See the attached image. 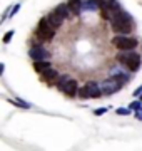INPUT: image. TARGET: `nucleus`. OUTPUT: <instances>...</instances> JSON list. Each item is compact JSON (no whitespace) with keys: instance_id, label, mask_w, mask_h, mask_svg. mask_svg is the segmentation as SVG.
Instances as JSON below:
<instances>
[{"instance_id":"obj_20","label":"nucleus","mask_w":142,"mask_h":151,"mask_svg":"<svg viewBox=\"0 0 142 151\" xmlns=\"http://www.w3.org/2000/svg\"><path fill=\"white\" fill-rule=\"evenodd\" d=\"M18 9H20V5L17 4V5H13V9H12V12H10V15H15L17 12H18Z\"/></svg>"},{"instance_id":"obj_4","label":"nucleus","mask_w":142,"mask_h":151,"mask_svg":"<svg viewBox=\"0 0 142 151\" xmlns=\"http://www.w3.org/2000/svg\"><path fill=\"white\" fill-rule=\"evenodd\" d=\"M117 60H119L120 64H126L127 69L132 70V72L141 67V55L134 54V52H131V54H119L117 55Z\"/></svg>"},{"instance_id":"obj_15","label":"nucleus","mask_w":142,"mask_h":151,"mask_svg":"<svg viewBox=\"0 0 142 151\" xmlns=\"http://www.w3.org/2000/svg\"><path fill=\"white\" fill-rule=\"evenodd\" d=\"M13 34H15L13 30H9V32H7L5 35H4V44H9V42H10L12 37H13Z\"/></svg>"},{"instance_id":"obj_23","label":"nucleus","mask_w":142,"mask_h":151,"mask_svg":"<svg viewBox=\"0 0 142 151\" xmlns=\"http://www.w3.org/2000/svg\"><path fill=\"white\" fill-rule=\"evenodd\" d=\"M4 69H5V65H4V64H0V76L4 74Z\"/></svg>"},{"instance_id":"obj_16","label":"nucleus","mask_w":142,"mask_h":151,"mask_svg":"<svg viewBox=\"0 0 142 151\" xmlns=\"http://www.w3.org/2000/svg\"><path fill=\"white\" fill-rule=\"evenodd\" d=\"M67 81H69V77H67V76H62V77L59 79V82H57V86H59V89H62V87H64V84H65Z\"/></svg>"},{"instance_id":"obj_2","label":"nucleus","mask_w":142,"mask_h":151,"mask_svg":"<svg viewBox=\"0 0 142 151\" xmlns=\"http://www.w3.org/2000/svg\"><path fill=\"white\" fill-rule=\"evenodd\" d=\"M129 81L127 76H122V74H114L112 77H109L107 81H104L100 84V89H102V94H114L117 92L122 87V84H126Z\"/></svg>"},{"instance_id":"obj_24","label":"nucleus","mask_w":142,"mask_h":151,"mask_svg":"<svg viewBox=\"0 0 142 151\" xmlns=\"http://www.w3.org/2000/svg\"><path fill=\"white\" fill-rule=\"evenodd\" d=\"M141 101H142V94H141Z\"/></svg>"},{"instance_id":"obj_10","label":"nucleus","mask_w":142,"mask_h":151,"mask_svg":"<svg viewBox=\"0 0 142 151\" xmlns=\"http://www.w3.org/2000/svg\"><path fill=\"white\" fill-rule=\"evenodd\" d=\"M33 69L37 70L38 74H42V72H45L47 69H50V60H47V59L35 60V62H33Z\"/></svg>"},{"instance_id":"obj_17","label":"nucleus","mask_w":142,"mask_h":151,"mask_svg":"<svg viewBox=\"0 0 142 151\" xmlns=\"http://www.w3.org/2000/svg\"><path fill=\"white\" fill-rule=\"evenodd\" d=\"M104 113H107V108H99V109H95V111H94V114H95V116H102Z\"/></svg>"},{"instance_id":"obj_19","label":"nucleus","mask_w":142,"mask_h":151,"mask_svg":"<svg viewBox=\"0 0 142 151\" xmlns=\"http://www.w3.org/2000/svg\"><path fill=\"white\" fill-rule=\"evenodd\" d=\"M141 104H142V101H134V103L131 104V109H141Z\"/></svg>"},{"instance_id":"obj_12","label":"nucleus","mask_w":142,"mask_h":151,"mask_svg":"<svg viewBox=\"0 0 142 151\" xmlns=\"http://www.w3.org/2000/svg\"><path fill=\"white\" fill-rule=\"evenodd\" d=\"M42 76H44L45 81L52 82L54 79H57V70H54V69H47L45 72H42Z\"/></svg>"},{"instance_id":"obj_8","label":"nucleus","mask_w":142,"mask_h":151,"mask_svg":"<svg viewBox=\"0 0 142 151\" xmlns=\"http://www.w3.org/2000/svg\"><path fill=\"white\" fill-rule=\"evenodd\" d=\"M60 91H64L67 94V96H75L77 92H79V86H77V81H74V79H69V81L64 84V87L60 89Z\"/></svg>"},{"instance_id":"obj_1","label":"nucleus","mask_w":142,"mask_h":151,"mask_svg":"<svg viewBox=\"0 0 142 151\" xmlns=\"http://www.w3.org/2000/svg\"><path fill=\"white\" fill-rule=\"evenodd\" d=\"M110 24H112V29H114L117 34H129L132 30L131 15L124 14L122 10L110 14Z\"/></svg>"},{"instance_id":"obj_9","label":"nucleus","mask_w":142,"mask_h":151,"mask_svg":"<svg viewBox=\"0 0 142 151\" xmlns=\"http://www.w3.org/2000/svg\"><path fill=\"white\" fill-rule=\"evenodd\" d=\"M47 20L50 22V25H52V27H60V25H62V22L65 20V19H64V17L60 15V14H57V12H50L49 14V17H47Z\"/></svg>"},{"instance_id":"obj_13","label":"nucleus","mask_w":142,"mask_h":151,"mask_svg":"<svg viewBox=\"0 0 142 151\" xmlns=\"http://www.w3.org/2000/svg\"><path fill=\"white\" fill-rule=\"evenodd\" d=\"M55 12L57 14H60V15L64 17V19H67V15H69V7H67V4H60L59 7H55Z\"/></svg>"},{"instance_id":"obj_3","label":"nucleus","mask_w":142,"mask_h":151,"mask_svg":"<svg viewBox=\"0 0 142 151\" xmlns=\"http://www.w3.org/2000/svg\"><path fill=\"white\" fill-rule=\"evenodd\" d=\"M37 37L40 40H52L54 39V34H55V27L50 25V22L47 19H42L38 22V27H37Z\"/></svg>"},{"instance_id":"obj_11","label":"nucleus","mask_w":142,"mask_h":151,"mask_svg":"<svg viewBox=\"0 0 142 151\" xmlns=\"http://www.w3.org/2000/svg\"><path fill=\"white\" fill-rule=\"evenodd\" d=\"M82 0H69L67 2V7H69V10L72 12V14H80V10H82Z\"/></svg>"},{"instance_id":"obj_21","label":"nucleus","mask_w":142,"mask_h":151,"mask_svg":"<svg viewBox=\"0 0 142 151\" xmlns=\"http://www.w3.org/2000/svg\"><path fill=\"white\" fill-rule=\"evenodd\" d=\"M141 94H142V86L137 87L136 91H134V97H136V96H141Z\"/></svg>"},{"instance_id":"obj_5","label":"nucleus","mask_w":142,"mask_h":151,"mask_svg":"<svg viewBox=\"0 0 142 151\" xmlns=\"http://www.w3.org/2000/svg\"><path fill=\"white\" fill-rule=\"evenodd\" d=\"M112 44H114L117 49L120 50H134L137 47V40L134 37H124V35H119V37L112 39Z\"/></svg>"},{"instance_id":"obj_6","label":"nucleus","mask_w":142,"mask_h":151,"mask_svg":"<svg viewBox=\"0 0 142 151\" xmlns=\"http://www.w3.org/2000/svg\"><path fill=\"white\" fill-rule=\"evenodd\" d=\"M102 94V89L99 84L95 82H87L84 87L79 89V96L82 97V99H87V97H99Z\"/></svg>"},{"instance_id":"obj_7","label":"nucleus","mask_w":142,"mask_h":151,"mask_svg":"<svg viewBox=\"0 0 142 151\" xmlns=\"http://www.w3.org/2000/svg\"><path fill=\"white\" fill-rule=\"evenodd\" d=\"M28 55H30V59H33V60H44V59H49L50 57V52L45 50L44 47H40V45H33V47L28 50Z\"/></svg>"},{"instance_id":"obj_14","label":"nucleus","mask_w":142,"mask_h":151,"mask_svg":"<svg viewBox=\"0 0 142 151\" xmlns=\"http://www.w3.org/2000/svg\"><path fill=\"white\" fill-rule=\"evenodd\" d=\"M9 103L15 104V106H18V108H23V109H28V108H30V104L25 103V101H22V99H9Z\"/></svg>"},{"instance_id":"obj_22","label":"nucleus","mask_w":142,"mask_h":151,"mask_svg":"<svg viewBox=\"0 0 142 151\" xmlns=\"http://www.w3.org/2000/svg\"><path fill=\"white\" fill-rule=\"evenodd\" d=\"M136 114H137V119H141V121H142V108H141V109H137Z\"/></svg>"},{"instance_id":"obj_18","label":"nucleus","mask_w":142,"mask_h":151,"mask_svg":"<svg viewBox=\"0 0 142 151\" xmlns=\"http://www.w3.org/2000/svg\"><path fill=\"white\" fill-rule=\"evenodd\" d=\"M115 113L119 114V116H127V114H129V109H124V108H119V109H117V111H115Z\"/></svg>"}]
</instances>
